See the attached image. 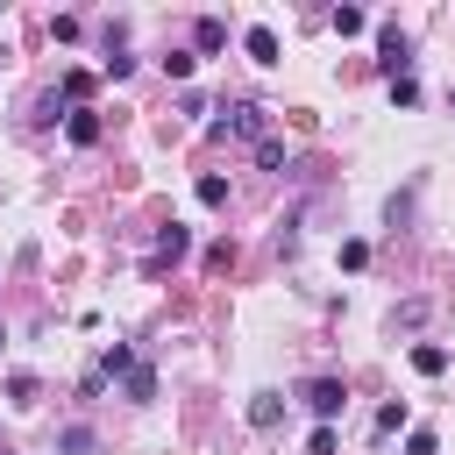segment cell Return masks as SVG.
I'll return each instance as SVG.
<instances>
[{"instance_id": "obj_23", "label": "cell", "mask_w": 455, "mask_h": 455, "mask_svg": "<svg viewBox=\"0 0 455 455\" xmlns=\"http://www.w3.org/2000/svg\"><path fill=\"white\" fill-rule=\"evenodd\" d=\"M306 455H334V427H313V441H306Z\"/></svg>"}, {"instance_id": "obj_13", "label": "cell", "mask_w": 455, "mask_h": 455, "mask_svg": "<svg viewBox=\"0 0 455 455\" xmlns=\"http://www.w3.org/2000/svg\"><path fill=\"white\" fill-rule=\"evenodd\" d=\"M363 28H370L363 7H334V36H363Z\"/></svg>"}, {"instance_id": "obj_11", "label": "cell", "mask_w": 455, "mask_h": 455, "mask_svg": "<svg viewBox=\"0 0 455 455\" xmlns=\"http://www.w3.org/2000/svg\"><path fill=\"white\" fill-rule=\"evenodd\" d=\"M7 398H14V405H36V398H43V377L14 370V377H7Z\"/></svg>"}, {"instance_id": "obj_12", "label": "cell", "mask_w": 455, "mask_h": 455, "mask_svg": "<svg viewBox=\"0 0 455 455\" xmlns=\"http://www.w3.org/2000/svg\"><path fill=\"white\" fill-rule=\"evenodd\" d=\"M398 427H405V405H377V419H370V434H377V441H391Z\"/></svg>"}, {"instance_id": "obj_22", "label": "cell", "mask_w": 455, "mask_h": 455, "mask_svg": "<svg viewBox=\"0 0 455 455\" xmlns=\"http://www.w3.org/2000/svg\"><path fill=\"white\" fill-rule=\"evenodd\" d=\"M370 263V242H341V270H363Z\"/></svg>"}, {"instance_id": "obj_19", "label": "cell", "mask_w": 455, "mask_h": 455, "mask_svg": "<svg viewBox=\"0 0 455 455\" xmlns=\"http://www.w3.org/2000/svg\"><path fill=\"white\" fill-rule=\"evenodd\" d=\"M405 455H441V441H434V427H412V434H405Z\"/></svg>"}, {"instance_id": "obj_18", "label": "cell", "mask_w": 455, "mask_h": 455, "mask_svg": "<svg viewBox=\"0 0 455 455\" xmlns=\"http://www.w3.org/2000/svg\"><path fill=\"white\" fill-rule=\"evenodd\" d=\"M256 164H263V171H284V142L263 135V142H256Z\"/></svg>"}, {"instance_id": "obj_1", "label": "cell", "mask_w": 455, "mask_h": 455, "mask_svg": "<svg viewBox=\"0 0 455 455\" xmlns=\"http://www.w3.org/2000/svg\"><path fill=\"white\" fill-rule=\"evenodd\" d=\"M299 398H306V412H313L320 427H334V412L348 405V384H341V377H306V384H299Z\"/></svg>"}, {"instance_id": "obj_24", "label": "cell", "mask_w": 455, "mask_h": 455, "mask_svg": "<svg viewBox=\"0 0 455 455\" xmlns=\"http://www.w3.org/2000/svg\"><path fill=\"white\" fill-rule=\"evenodd\" d=\"M0 348H7V327H0Z\"/></svg>"}, {"instance_id": "obj_14", "label": "cell", "mask_w": 455, "mask_h": 455, "mask_svg": "<svg viewBox=\"0 0 455 455\" xmlns=\"http://www.w3.org/2000/svg\"><path fill=\"white\" fill-rule=\"evenodd\" d=\"M199 206H228V178H220V171L199 178Z\"/></svg>"}, {"instance_id": "obj_21", "label": "cell", "mask_w": 455, "mask_h": 455, "mask_svg": "<svg viewBox=\"0 0 455 455\" xmlns=\"http://www.w3.org/2000/svg\"><path fill=\"white\" fill-rule=\"evenodd\" d=\"M206 270H235V242H213L206 249Z\"/></svg>"}, {"instance_id": "obj_8", "label": "cell", "mask_w": 455, "mask_h": 455, "mask_svg": "<svg viewBox=\"0 0 455 455\" xmlns=\"http://www.w3.org/2000/svg\"><path fill=\"white\" fill-rule=\"evenodd\" d=\"M277 419H284V398L277 391H256L249 398V427H277Z\"/></svg>"}, {"instance_id": "obj_9", "label": "cell", "mask_w": 455, "mask_h": 455, "mask_svg": "<svg viewBox=\"0 0 455 455\" xmlns=\"http://www.w3.org/2000/svg\"><path fill=\"white\" fill-rule=\"evenodd\" d=\"M228 128H235V135H256V142H263V107H249V100H242V107H228Z\"/></svg>"}, {"instance_id": "obj_4", "label": "cell", "mask_w": 455, "mask_h": 455, "mask_svg": "<svg viewBox=\"0 0 455 455\" xmlns=\"http://www.w3.org/2000/svg\"><path fill=\"white\" fill-rule=\"evenodd\" d=\"M185 249H192V235H185V228H178V220H171V228H164V235H156V249H149V270H164V263H178V256H185Z\"/></svg>"}, {"instance_id": "obj_25", "label": "cell", "mask_w": 455, "mask_h": 455, "mask_svg": "<svg viewBox=\"0 0 455 455\" xmlns=\"http://www.w3.org/2000/svg\"><path fill=\"white\" fill-rule=\"evenodd\" d=\"M0 455H7V448H0Z\"/></svg>"}, {"instance_id": "obj_6", "label": "cell", "mask_w": 455, "mask_h": 455, "mask_svg": "<svg viewBox=\"0 0 455 455\" xmlns=\"http://www.w3.org/2000/svg\"><path fill=\"white\" fill-rule=\"evenodd\" d=\"M220 43H228V21H213V14H199V21H192V50H199V57H213Z\"/></svg>"}, {"instance_id": "obj_20", "label": "cell", "mask_w": 455, "mask_h": 455, "mask_svg": "<svg viewBox=\"0 0 455 455\" xmlns=\"http://www.w3.org/2000/svg\"><path fill=\"white\" fill-rule=\"evenodd\" d=\"M391 100H398V107H419V78H412V71H405V78H391Z\"/></svg>"}, {"instance_id": "obj_16", "label": "cell", "mask_w": 455, "mask_h": 455, "mask_svg": "<svg viewBox=\"0 0 455 455\" xmlns=\"http://www.w3.org/2000/svg\"><path fill=\"white\" fill-rule=\"evenodd\" d=\"M57 448H64V455H92V427H64Z\"/></svg>"}, {"instance_id": "obj_7", "label": "cell", "mask_w": 455, "mask_h": 455, "mask_svg": "<svg viewBox=\"0 0 455 455\" xmlns=\"http://www.w3.org/2000/svg\"><path fill=\"white\" fill-rule=\"evenodd\" d=\"M242 50H249V64H277V28H263V21H256V28L242 36Z\"/></svg>"}, {"instance_id": "obj_2", "label": "cell", "mask_w": 455, "mask_h": 455, "mask_svg": "<svg viewBox=\"0 0 455 455\" xmlns=\"http://www.w3.org/2000/svg\"><path fill=\"white\" fill-rule=\"evenodd\" d=\"M377 50H384V71H391V78H405V71H412V43L398 36V21H384V28H377Z\"/></svg>"}, {"instance_id": "obj_5", "label": "cell", "mask_w": 455, "mask_h": 455, "mask_svg": "<svg viewBox=\"0 0 455 455\" xmlns=\"http://www.w3.org/2000/svg\"><path fill=\"white\" fill-rule=\"evenodd\" d=\"M64 135H71L78 149H92V142H100V114H92V107H71V114H64Z\"/></svg>"}, {"instance_id": "obj_17", "label": "cell", "mask_w": 455, "mask_h": 455, "mask_svg": "<svg viewBox=\"0 0 455 455\" xmlns=\"http://www.w3.org/2000/svg\"><path fill=\"white\" fill-rule=\"evenodd\" d=\"M85 92H92V71H64V100L85 107Z\"/></svg>"}, {"instance_id": "obj_3", "label": "cell", "mask_w": 455, "mask_h": 455, "mask_svg": "<svg viewBox=\"0 0 455 455\" xmlns=\"http://www.w3.org/2000/svg\"><path fill=\"white\" fill-rule=\"evenodd\" d=\"M121 391H128V405H149V398H156V370L135 355V363L121 370Z\"/></svg>"}, {"instance_id": "obj_10", "label": "cell", "mask_w": 455, "mask_h": 455, "mask_svg": "<svg viewBox=\"0 0 455 455\" xmlns=\"http://www.w3.org/2000/svg\"><path fill=\"white\" fill-rule=\"evenodd\" d=\"M412 370H419V377H441V370H448V348H441V341H419V348H412Z\"/></svg>"}, {"instance_id": "obj_15", "label": "cell", "mask_w": 455, "mask_h": 455, "mask_svg": "<svg viewBox=\"0 0 455 455\" xmlns=\"http://www.w3.org/2000/svg\"><path fill=\"white\" fill-rule=\"evenodd\" d=\"M128 363H135V348H128V341H107V348H100V370H107V377H114V370H128Z\"/></svg>"}]
</instances>
